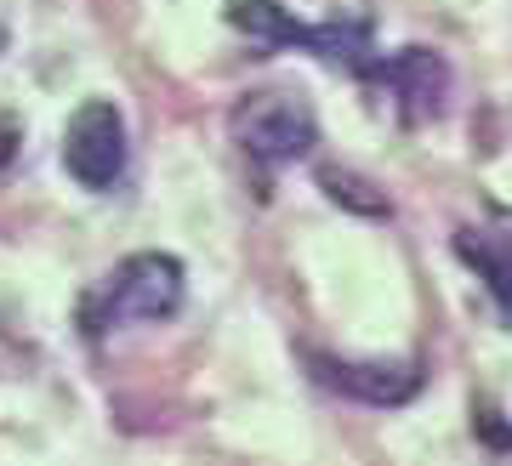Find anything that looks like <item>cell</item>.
I'll use <instances>...</instances> for the list:
<instances>
[{
	"label": "cell",
	"instance_id": "cell-1",
	"mask_svg": "<svg viewBox=\"0 0 512 466\" xmlns=\"http://www.w3.org/2000/svg\"><path fill=\"white\" fill-rule=\"evenodd\" d=\"M234 137L251 160L291 165L319 143V126H313L308 103H296L285 91H256V97H245V103L234 108Z\"/></svg>",
	"mask_w": 512,
	"mask_h": 466
},
{
	"label": "cell",
	"instance_id": "cell-2",
	"mask_svg": "<svg viewBox=\"0 0 512 466\" xmlns=\"http://www.w3.org/2000/svg\"><path fill=\"white\" fill-rule=\"evenodd\" d=\"M63 165L80 188H114V177L126 171V120L120 108L92 97V103L74 108L69 131H63Z\"/></svg>",
	"mask_w": 512,
	"mask_h": 466
},
{
	"label": "cell",
	"instance_id": "cell-3",
	"mask_svg": "<svg viewBox=\"0 0 512 466\" xmlns=\"http://www.w3.org/2000/svg\"><path fill=\"white\" fill-rule=\"evenodd\" d=\"M109 319H171L183 307V262L160 251L126 256L103 290Z\"/></svg>",
	"mask_w": 512,
	"mask_h": 466
},
{
	"label": "cell",
	"instance_id": "cell-4",
	"mask_svg": "<svg viewBox=\"0 0 512 466\" xmlns=\"http://www.w3.org/2000/svg\"><path fill=\"white\" fill-rule=\"evenodd\" d=\"M313 376L336 387V393L365 398V404H404L421 387L410 364H342V359H319V353H313Z\"/></svg>",
	"mask_w": 512,
	"mask_h": 466
},
{
	"label": "cell",
	"instance_id": "cell-5",
	"mask_svg": "<svg viewBox=\"0 0 512 466\" xmlns=\"http://www.w3.org/2000/svg\"><path fill=\"white\" fill-rule=\"evenodd\" d=\"M456 251L484 273V285L495 290V302L512 313V245H501V239H490V233H461Z\"/></svg>",
	"mask_w": 512,
	"mask_h": 466
}]
</instances>
